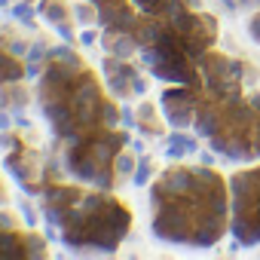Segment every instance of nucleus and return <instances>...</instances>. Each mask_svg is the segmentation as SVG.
I'll return each instance as SVG.
<instances>
[{
    "mask_svg": "<svg viewBox=\"0 0 260 260\" xmlns=\"http://www.w3.org/2000/svg\"><path fill=\"white\" fill-rule=\"evenodd\" d=\"M202 98L205 95L187 83H169V89H162V95H159V110L172 128H193L196 107Z\"/></svg>",
    "mask_w": 260,
    "mask_h": 260,
    "instance_id": "f257e3e1",
    "label": "nucleus"
},
{
    "mask_svg": "<svg viewBox=\"0 0 260 260\" xmlns=\"http://www.w3.org/2000/svg\"><path fill=\"white\" fill-rule=\"evenodd\" d=\"M223 128H226V119H223V104H220L217 98L205 95V98L199 101V107H196L193 132H196L202 141H208V138H214L217 132H223Z\"/></svg>",
    "mask_w": 260,
    "mask_h": 260,
    "instance_id": "f03ea898",
    "label": "nucleus"
},
{
    "mask_svg": "<svg viewBox=\"0 0 260 260\" xmlns=\"http://www.w3.org/2000/svg\"><path fill=\"white\" fill-rule=\"evenodd\" d=\"M226 233H230V217H220V214H208V211H202L199 220H196V230H193L190 248H214Z\"/></svg>",
    "mask_w": 260,
    "mask_h": 260,
    "instance_id": "7ed1b4c3",
    "label": "nucleus"
},
{
    "mask_svg": "<svg viewBox=\"0 0 260 260\" xmlns=\"http://www.w3.org/2000/svg\"><path fill=\"white\" fill-rule=\"evenodd\" d=\"M199 135L196 132H187V128H172L169 135H162V144H166V159H172V162H181L184 156H193V153H199L202 147H199Z\"/></svg>",
    "mask_w": 260,
    "mask_h": 260,
    "instance_id": "20e7f679",
    "label": "nucleus"
},
{
    "mask_svg": "<svg viewBox=\"0 0 260 260\" xmlns=\"http://www.w3.org/2000/svg\"><path fill=\"white\" fill-rule=\"evenodd\" d=\"M220 104H223L226 128H242V132H251V128H254L257 113H254L248 95H236V98H226V101H220Z\"/></svg>",
    "mask_w": 260,
    "mask_h": 260,
    "instance_id": "39448f33",
    "label": "nucleus"
},
{
    "mask_svg": "<svg viewBox=\"0 0 260 260\" xmlns=\"http://www.w3.org/2000/svg\"><path fill=\"white\" fill-rule=\"evenodd\" d=\"M156 181L162 184V190H166L169 196H187V193L196 190V169L175 162V166H169Z\"/></svg>",
    "mask_w": 260,
    "mask_h": 260,
    "instance_id": "423d86ee",
    "label": "nucleus"
},
{
    "mask_svg": "<svg viewBox=\"0 0 260 260\" xmlns=\"http://www.w3.org/2000/svg\"><path fill=\"white\" fill-rule=\"evenodd\" d=\"M110 169H113V175H116L119 181H132V175H135V169H138V153L128 150V147H122V150L113 156Z\"/></svg>",
    "mask_w": 260,
    "mask_h": 260,
    "instance_id": "0eeeda50",
    "label": "nucleus"
},
{
    "mask_svg": "<svg viewBox=\"0 0 260 260\" xmlns=\"http://www.w3.org/2000/svg\"><path fill=\"white\" fill-rule=\"evenodd\" d=\"M71 19H74L80 28H92V25H98V4H95V0H74Z\"/></svg>",
    "mask_w": 260,
    "mask_h": 260,
    "instance_id": "6e6552de",
    "label": "nucleus"
},
{
    "mask_svg": "<svg viewBox=\"0 0 260 260\" xmlns=\"http://www.w3.org/2000/svg\"><path fill=\"white\" fill-rule=\"evenodd\" d=\"M156 181V162H153V156H138V169H135V175H132V184L138 187V190H144V187H150Z\"/></svg>",
    "mask_w": 260,
    "mask_h": 260,
    "instance_id": "1a4fd4ad",
    "label": "nucleus"
},
{
    "mask_svg": "<svg viewBox=\"0 0 260 260\" xmlns=\"http://www.w3.org/2000/svg\"><path fill=\"white\" fill-rule=\"evenodd\" d=\"M184 13H187V4H184V0H159L153 16H156V19H162L166 25H172V22H178Z\"/></svg>",
    "mask_w": 260,
    "mask_h": 260,
    "instance_id": "9d476101",
    "label": "nucleus"
},
{
    "mask_svg": "<svg viewBox=\"0 0 260 260\" xmlns=\"http://www.w3.org/2000/svg\"><path fill=\"white\" fill-rule=\"evenodd\" d=\"M10 16L22 25V31H34V28H37V22H34L37 10H34V4H28V0H19V4L10 10Z\"/></svg>",
    "mask_w": 260,
    "mask_h": 260,
    "instance_id": "9b49d317",
    "label": "nucleus"
},
{
    "mask_svg": "<svg viewBox=\"0 0 260 260\" xmlns=\"http://www.w3.org/2000/svg\"><path fill=\"white\" fill-rule=\"evenodd\" d=\"M107 92L116 98V101H132L135 98V92H132V80L128 77H107Z\"/></svg>",
    "mask_w": 260,
    "mask_h": 260,
    "instance_id": "f8f14e48",
    "label": "nucleus"
},
{
    "mask_svg": "<svg viewBox=\"0 0 260 260\" xmlns=\"http://www.w3.org/2000/svg\"><path fill=\"white\" fill-rule=\"evenodd\" d=\"M49 58L52 61H58V64H64V68H74V71H80L83 68V61H80V55L68 46V43H61V46H52L49 49Z\"/></svg>",
    "mask_w": 260,
    "mask_h": 260,
    "instance_id": "ddd939ff",
    "label": "nucleus"
},
{
    "mask_svg": "<svg viewBox=\"0 0 260 260\" xmlns=\"http://www.w3.org/2000/svg\"><path fill=\"white\" fill-rule=\"evenodd\" d=\"M16 211H19V217L28 230H34L40 223V211L31 205V196H16Z\"/></svg>",
    "mask_w": 260,
    "mask_h": 260,
    "instance_id": "4468645a",
    "label": "nucleus"
},
{
    "mask_svg": "<svg viewBox=\"0 0 260 260\" xmlns=\"http://www.w3.org/2000/svg\"><path fill=\"white\" fill-rule=\"evenodd\" d=\"M110 202H113V199H110L107 193H86V196H80V208H83L86 214H98V211H104Z\"/></svg>",
    "mask_w": 260,
    "mask_h": 260,
    "instance_id": "2eb2a0df",
    "label": "nucleus"
},
{
    "mask_svg": "<svg viewBox=\"0 0 260 260\" xmlns=\"http://www.w3.org/2000/svg\"><path fill=\"white\" fill-rule=\"evenodd\" d=\"M98 119H101V125L107 128V132H113V128H119V125H122V122H119V107H113L110 101H104V104H101V116H98Z\"/></svg>",
    "mask_w": 260,
    "mask_h": 260,
    "instance_id": "dca6fc26",
    "label": "nucleus"
},
{
    "mask_svg": "<svg viewBox=\"0 0 260 260\" xmlns=\"http://www.w3.org/2000/svg\"><path fill=\"white\" fill-rule=\"evenodd\" d=\"M98 40H101V28H98V25H92V28H83V31L77 34V43H80L86 52H92V49L98 46Z\"/></svg>",
    "mask_w": 260,
    "mask_h": 260,
    "instance_id": "f3484780",
    "label": "nucleus"
},
{
    "mask_svg": "<svg viewBox=\"0 0 260 260\" xmlns=\"http://www.w3.org/2000/svg\"><path fill=\"white\" fill-rule=\"evenodd\" d=\"M119 122H122V128H138V110L128 101H122V107H119Z\"/></svg>",
    "mask_w": 260,
    "mask_h": 260,
    "instance_id": "a211bd4d",
    "label": "nucleus"
},
{
    "mask_svg": "<svg viewBox=\"0 0 260 260\" xmlns=\"http://www.w3.org/2000/svg\"><path fill=\"white\" fill-rule=\"evenodd\" d=\"M43 19H46V25L52 28V25H58V22H64V19H68V7H61L58 0H52V4H49V10H46V16H43Z\"/></svg>",
    "mask_w": 260,
    "mask_h": 260,
    "instance_id": "6ab92c4d",
    "label": "nucleus"
},
{
    "mask_svg": "<svg viewBox=\"0 0 260 260\" xmlns=\"http://www.w3.org/2000/svg\"><path fill=\"white\" fill-rule=\"evenodd\" d=\"M245 31H248V37H251V43H257V46H260V10H254V13H248V22H245Z\"/></svg>",
    "mask_w": 260,
    "mask_h": 260,
    "instance_id": "aec40b11",
    "label": "nucleus"
},
{
    "mask_svg": "<svg viewBox=\"0 0 260 260\" xmlns=\"http://www.w3.org/2000/svg\"><path fill=\"white\" fill-rule=\"evenodd\" d=\"M28 49H31V43H28L25 37H13V40L7 43V52H10L13 58H25V55H28Z\"/></svg>",
    "mask_w": 260,
    "mask_h": 260,
    "instance_id": "412c9836",
    "label": "nucleus"
},
{
    "mask_svg": "<svg viewBox=\"0 0 260 260\" xmlns=\"http://www.w3.org/2000/svg\"><path fill=\"white\" fill-rule=\"evenodd\" d=\"M25 77H28V80H43V77H46V68H43V61L25 58Z\"/></svg>",
    "mask_w": 260,
    "mask_h": 260,
    "instance_id": "4be33fe9",
    "label": "nucleus"
},
{
    "mask_svg": "<svg viewBox=\"0 0 260 260\" xmlns=\"http://www.w3.org/2000/svg\"><path fill=\"white\" fill-rule=\"evenodd\" d=\"M28 98H31V95H28L25 86H13V89H10V107H25Z\"/></svg>",
    "mask_w": 260,
    "mask_h": 260,
    "instance_id": "5701e85b",
    "label": "nucleus"
},
{
    "mask_svg": "<svg viewBox=\"0 0 260 260\" xmlns=\"http://www.w3.org/2000/svg\"><path fill=\"white\" fill-rule=\"evenodd\" d=\"M52 31H55L64 43H74V40H77V31L71 28V22H68V19H64V22H58V25H52Z\"/></svg>",
    "mask_w": 260,
    "mask_h": 260,
    "instance_id": "b1692460",
    "label": "nucleus"
},
{
    "mask_svg": "<svg viewBox=\"0 0 260 260\" xmlns=\"http://www.w3.org/2000/svg\"><path fill=\"white\" fill-rule=\"evenodd\" d=\"M147 89H150V83H147V77H144V74L132 77V92H135L138 98H144V95H147Z\"/></svg>",
    "mask_w": 260,
    "mask_h": 260,
    "instance_id": "393cba45",
    "label": "nucleus"
},
{
    "mask_svg": "<svg viewBox=\"0 0 260 260\" xmlns=\"http://www.w3.org/2000/svg\"><path fill=\"white\" fill-rule=\"evenodd\" d=\"M16 147H22L10 132H0V153H10V150H16Z\"/></svg>",
    "mask_w": 260,
    "mask_h": 260,
    "instance_id": "a878e982",
    "label": "nucleus"
},
{
    "mask_svg": "<svg viewBox=\"0 0 260 260\" xmlns=\"http://www.w3.org/2000/svg\"><path fill=\"white\" fill-rule=\"evenodd\" d=\"M13 125H16V116H13V110H4V107H0V132H10Z\"/></svg>",
    "mask_w": 260,
    "mask_h": 260,
    "instance_id": "bb28decb",
    "label": "nucleus"
},
{
    "mask_svg": "<svg viewBox=\"0 0 260 260\" xmlns=\"http://www.w3.org/2000/svg\"><path fill=\"white\" fill-rule=\"evenodd\" d=\"M10 230H16V214L0 211V233H10Z\"/></svg>",
    "mask_w": 260,
    "mask_h": 260,
    "instance_id": "cd10ccee",
    "label": "nucleus"
},
{
    "mask_svg": "<svg viewBox=\"0 0 260 260\" xmlns=\"http://www.w3.org/2000/svg\"><path fill=\"white\" fill-rule=\"evenodd\" d=\"M220 156L214 153V150H199V166H214Z\"/></svg>",
    "mask_w": 260,
    "mask_h": 260,
    "instance_id": "c85d7f7f",
    "label": "nucleus"
},
{
    "mask_svg": "<svg viewBox=\"0 0 260 260\" xmlns=\"http://www.w3.org/2000/svg\"><path fill=\"white\" fill-rule=\"evenodd\" d=\"M260 10V0H239V13H254Z\"/></svg>",
    "mask_w": 260,
    "mask_h": 260,
    "instance_id": "c756f323",
    "label": "nucleus"
},
{
    "mask_svg": "<svg viewBox=\"0 0 260 260\" xmlns=\"http://www.w3.org/2000/svg\"><path fill=\"white\" fill-rule=\"evenodd\" d=\"M217 4H220V10H223V13H230V16H233V13H239V0H217Z\"/></svg>",
    "mask_w": 260,
    "mask_h": 260,
    "instance_id": "7c9ffc66",
    "label": "nucleus"
},
{
    "mask_svg": "<svg viewBox=\"0 0 260 260\" xmlns=\"http://www.w3.org/2000/svg\"><path fill=\"white\" fill-rule=\"evenodd\" d=\"M251 138H254V150H257V159H260V119H257L254 128H251Z\"/></svg>",
    "mask_w": 260,
    "mask_h": 260,
    "instance_id": "2f4dec72",
    "label": "nucleus"
},
{
    "mask_svg": "<svg viewBox=\"0 0 260 260\" xmlns=\"http://www.w3.org/2000/svg\"><path fill=\"white\" fill-rule=\"evenodd\" d=\"M248 101H251V107H254V113H257V119H260V92H251Z\"/></svg>",
    "mask_w": 260,
    "mask_h": 260,
    "instance_id": "473e14b6",
    "label": "nucleus"
},
{
    "mask_svg": "<svg viewBox=\"0 0 260 260\" xmlns=\"http://www.w3.org/2000/svg\"><path fill=\"white\" fill-rule=\"evenodd\" d=\"M184 4H187V10H193V13H202V10H205L202 0H184Z\"/></svg>",
    "mask_w": 260,
    "mask_h": 260,
    "instance_id": "72a5a7b5",
    "label": "nucleus"
},
{
    "mask_svg": "<svg viewBox=\"0 0 260 260\" xmlns=\"http://www.w3.org/2000/svg\"><path fill=\"white\" fill-rule=\"evenodd\" d=\"M7 31H10V19L0 16V34H7Z\"/></svg>",
    "mask_w": 260,
    "mask_h": 260,
    "instance_id": "f704fd0d",
    "label": "nucleus"
},
{
    "mask_svg": "<svg viewBox=\"0 0 260 260\" xmlns=\"http://www.w3.org/2000/svg\"><path fill=\"white\" fill-rule=\"evenodd\" d=\"M10 7V0H0V10H7Z\"/></svg>",
    "mask_w": 260,
    "mask_h": 260,
    "instance_id": "c9c22d12",
    "label": "nucleus"
}]
</instances>
